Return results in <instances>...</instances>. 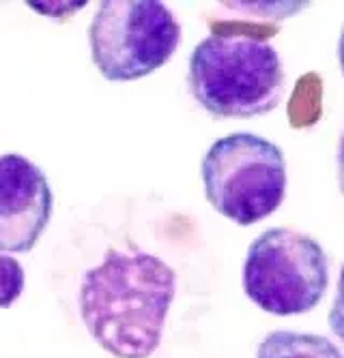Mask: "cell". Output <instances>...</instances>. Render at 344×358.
Masks as SVG:
<instances>
[{
	"label": "cell",
	"mask_w": 344,
	"mask_h": 358,
	"mask_svg": "<svg viewBox=\"0 0 344 358\" xmlns=\"http://www.w3.org/2000/svg\"><path fill=\"white\" fill-rule=\"evenodd\" d=\"M338 62H340V71L344 76V26H342V35L338 41Z\"/></svg>",
	"instance_id": "cell-12"
},
{
	"label": "cell",
	"mask_w": 344,
	"mask_h": 358,
	"mask_svg": "<svg viewBox=\"0 0 344 358\" xmlns=\"http://www.w3.org/2000/svg\"><path fill=\"white\" fill-rule=\"evenodd\" d=\"M329 285V262L310 234L273 227L252 241L243 264V289L263 311L287 317L319 307Z\"/></svg>",
	"instance_id": "cell-4"
},
{
	"label": "cell",
	"mask_w": 344,
	"mask_h": 358,
	"mask_svg": "<svg viewBox=\"0 0 344 358\" xmlns=\"http://www.w3.org/2000/svg\"><path fill=\"white\" fill-rule=\"evenodd\" d=\"M181 26L155 0H106L88 26L90 58L110 82L151 76L174 56Z\"/></svg>",
	"instance_id": "cell-5"
},
{
	"label": "cell",
	"mask_w": 344,
	"mask_h": 358,
	"mask_svg": "<svg viewBox=\"0 0 344 358\" xmlns=\"http://www.w3.org/2000/svg\"><path fill=\"white\" fill-rule=\"evenodd\" d=\"M177 294V273L140 249H110L86 271L80 313L88 335L116 358H149L160 348Z\"/></svg>",
	"instance_id": "cell-1"
},
{
	"label": "cell",
	"mask_w": 344,
	"mask_h": 358,
	"mask_svg": "<svg viewBox=\"0 0 344 358\" xmlns=\"http://www.w3.org/2000/svg\"><path fill=\"white\" fill-rule=\"evenodd\" d=\"M256 358H344V354L323 335L273 331L259 343Z\"/></svg>",
	"instance_id": "cell-7"
},
{
	"label": "cell",
	"mask_w": 344,
	"mask_h": 358,
	"mask_svg": "<svg viewBox=\"0 0 344 358\" xmlns=\"http://www.w3.org/2000/svg\"><path fill=\"white\" fill-rule=\"evenodd\" d=\"M329 329L340 339V343L344 345V266L340 271V279H338V287H336V299H333L331 309H329Z\"/></svg>",
	"instance_id": "cell-10"
},
{
	"label": "cell",
	"mask_w": 344,
	"mask_h": 358,
	"mask_svg": "<svg viewBox=\"0 0 344 358\" xmlns=\"http://www.w3.org/2000/svg\"><path fill=\"white\" fill-rule=\"evenodd\" d=\"M187 84L211 116L254 118L282 103L287 76L282 58L267 39L220 30L194 48Z\"/></svg>",
	"instance_id": "cell-2"
},
{
	"label": "cell",
	"mask_w": 344,
	"mask_h": 358,
	"mask_svg": "<svg viewBox=\"0 0 344 358\" xmlns=\"http://www.w3.org/2000/svg\"><path fill=\"white\" fill-rule=\"evenodd\" d=\"M52 208L43 170L22 155H0V251L28 253L46 232Z\"/></svg>",
	"instance_id": "cell-6"
},
{
	"label": "cell",
	"mask_w": 344,
	"mask_h": 358,
	"mask_svg": "<svg viewBox=\"0 0 344 358\" xmlns=\"http://www.w3.org/2000/svg\"><path fill=\"white\" fill-rule=\"evenodd\" d=\"M24 289V268L15 257L0 253V309L11 307Z\"/></svg>",
	"instance_id": "cell-8"
},
{
	"label": "cell",
	"mask_w": 344,
	"mask_h": 358,
	"mask_svg": "<svg viewBox=\"0 0 344 358\" xmlns=\"http://www.w3.org/2000/svg\"><path fill=\"white\" fill-rule=\"evenodd\" d=\"M305 5L308 3H226L228 9L254 13V15H273L275 20L287 17V15H295Z\"/></svg>",
	"instance_id": "cell-9"
},
{
	"label": "cell",
	"mask_w": 344,
	"mask_h": 358,
	"mask_svg": "<svg viewBox=\"0 0 344 358\" xmlns=\"http://www.w3.org/2000/svg\"><path fill=\"white\" fill-rule=\"evenodd\" d=\"M200 176L209 204L239 225L273 215L287 195V159L256 134H231L211 144Z\"/></svg>",
	"instance_id": "cell-3"
},
{
	"label": "cell",
	"mask_w": 344,
	"mask_h": 358,
	"mask_svg": "<svg viewBox=\"0 0 344 358\" xmlns=\"http://www.w3.org/2000/svg\"><path fill=\"white\" fill-rule=\"evenodd\" d=\"M336 166H338V187H340V193L344 195V131H342L340 142H338Z\"/></svg>",
	"instance_id": "cell-11"
}]
</instances>
